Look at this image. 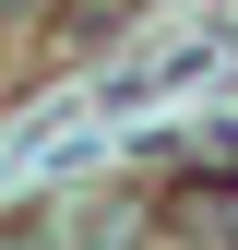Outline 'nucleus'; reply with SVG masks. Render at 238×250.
Instances as JSON below:
<instances>
[{
  "mask_svg": "<svg viewBox=\"0 0 238 250\" xmlns=\"http://www.w3.org/2000/svg\"><path fill=\"white\" fill-rule=\"evenodd\" d=\"M36 12H48V0H0V24H36Z\"/></svg>",
  "mask_w": 238,
  "mask_h": 250,
  "instance_id": "nucleus-4",
  "label": "nucleus"
},
{
  "mask_svg": "<svg viewBox=\"0 0 238 250\" xmlns=\"http://www.w3.org/2000/svg\"><path fill=\"white\" fill-rule=\"evenodd\" d=\"M0 250H48V214H12V227H0Z\"/></svg>",
  "mask_w": 238,
  "mask_h": 250,
  "instance_id": "nucleus-3",
  "label": "nucleus"
},
{
  "mask_svg": "<svg viewBox=\"0 0 238 250\" xmlns=\"http://www.w3.org/2000/svg\"><path fill=\"white\" fill-rule=\"evenodd\" d=\"M131 238H143V203L131 191H83V203L48 214V250H131Z\"/></svg>",
  "mask_w": 238,
  "mask_h": 250,
  "instance_id": "nucleus-1",
  "label": "nucleus"
},
{
  "mask_svg": "<svg viewBox=\"0 0 238 250\" xmlns=\"http://www.w3.org/2000/svg\"><path fill=\"white\" fill-rule=\"evenodd\" d=\"M119 12H131V0H60V24H72V36H119Z\"/></svg>",
  "mask_w": 238,
  "mask_h": 250,
  "instance_id": "nucleus-2",
  "label": "nucleus"
}]
</instances>
